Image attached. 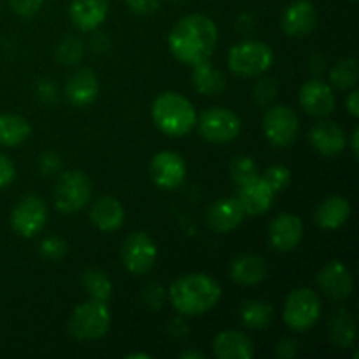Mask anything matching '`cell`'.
I'll list each match as a JSON object with an SVG mask.
<instances>
[{"mask_svg":"<svg viewBox=\"0 0 359 359\" xmlns=\"http://www.w3.org/2000/svg\"><path fill=\"white\" fill-rule=\"evenodd\" d=\"M214 356L219 359H252L255 346L245 333L237 330H224L214 337Z\"/></svg>","mask_w":359,"mask_h":359,"instance_id":"cell-22","label":"cell"},{"mask_svg":"<svg viewBox=\"0 0 359 359\" xmlns=\"http://www.w3.org/2000/svg\"><path fill=\"white\" fill-rule=\"evenodd\" d=\"M154 125L168 137H184L195 128L196 112L191 102L175 91L158 95L151 107Z\"/></svg>","mask_w":359,"mask_h":359,"instance_id":"cell-3","label":"cell"},{"mask_svg":"<svg viewBox=\"0 0 359 359\" xmlns=\"http://www.w3.org/2000/svg\"><path fill=\"white\" fill-rule=\"evenodd\" d=\"M35 91H37V97L41 98V102L48 105L58 104L60 100V90L56 86V83L49 77H41V79L35 83Z\"/></svg>","mask_w":359,"mask_h":359,"instance_id":"cell-38","label":"cell"},{"mask_svg":"<svg viewBox=\"0 0 359 359\" xmlns=\"http://www.w3.org/2000/svg\"><path fill=\"white\" fill-rule=\"evenodd\" d=\"M16 177V167H14L13 160L6 154L0 153V188H6Z\"/></svg>","mask_w":359,"mask_h":359,"instance_id":"cell-42","label":"cell"},{"mask_svg":"<svg viewBox=\"0 0 359 359\" xmlns=\"http://www.w3.org/2000/svg\"><path fill=\"white\" fill-rule=\"evenodd\" d=\"M163 302H165V291L163 286L158 283H149L144 286L142 291V304L146 305L149 311L156 312L163 307Z\"/></svg>","mask_w":359,"mask_h":359,"instance_id":"cell-37","label":"cell"},{"mask_svg":"<svg viewBox=\"0 0 359 359\" xmlns=\"http://www.w3.org/2000/svg\"><path fill=\"white\" fill-rule=\"evenodd\" d=\"M126 359H151V354H147V353H130V354H126Z\"/></svg>","mask_w":359,"mask_h":359,"instance_id":"cell-51","label":"cell"},{"mask_svg":"<svg viewBox=\"0 0 359 359\" xmlns=\"http://www.w3.org/2000/svg\"><path fill=\"white\" fill-rule=\"evenodd\" d=\"M95 32V30H93ZM90 48L91 51L97 53V55H105L111 49V39L104 32H95L90 39Z\"/></svg>","mask_w":359,"mask_h":359,"instance_id":"cell-44","label":"cell"},{"mask_svg":"<svg viewBox=\"0 0 359 359\" xmlns=\"http://www.w3.org/2000/svg\"><path fill=\"white\" fill-rule=\"evenodd\" d=\"M196 130L212 144H226L241 135L242 121L237 112L226 107H209L196 116Z\"/></svg>","mask_w":359,"mask_h":359,"instance_id":"cell-8","label":"cell"},{"mask_svg":"<svg viewBox=\"0 0 359 359\" xmlns=\"http://www.w3.org/2000/svg\"><path fill=\"white\" fill-rule=\"evenodd\" d=\"M32 126L23 116L0 114V146L16 147L30 137Z\"/></svg>","mask_w":359,"mask_h":359,"instance_id":"cell-28","label":"cell"},{"mask_svg":"<svg viewBox=\"0 0 359 359\" xmlns=\"http://www.w3.org/2000/svg\"><path fill=\"white\" fill-rule=\"evenodd\" d=\"M39 251H41L42 258L56 263L65 258L67 252H69V245L62 237H46L39 245Z\"/></svg>","mask_w":359,"mask_h":359,"instance_id":"cell-36","label":"cell"},{"mask_svg":"<svg viewBox=\"0 0 359 359\" xmlns=\"http://www.w3.org/2000/svg\"><path fill=\"white\" fill-rule=\"evenodd\" d=\"M90 219L100 231L112 233L125 223V207L114 196H100L91 203Z\"/></svg>","mask_w":359,"mask_h":359,"instance_id":"cell-23","label":"cell"},{"mask_svg":"<svg viewBox=\"0 0 359 359\" xmlns=\"http://www.w3.org/2000/svg\"><path fill=\"white\" fill-rule=\"evenodd\" d=\"M11 9L21 18H32L42 9L46 0H7Z\"/></svg>","mask_w":359,"mask_h":359,"instance_id":"cell-40","label":"cell"},{"mask_svg":"<svg viewBox=\"0 0 359 359\" xmlns=\"http://www.w3.org/2000/svg\"><path fill=\"white\" fill-rule=\"evenodd\" d=\"M179 358L181 359H205V354L203 353H198V351H182L181 354H179Z\"/></svg>","mask_w":359,"mask_h":359,"instance_id":"cell-50","label":"cell"},{"mask_svg":"<svg viewBox=\"0 0 359 359\" xmlns=\"http://www.w3.org/2000/svg\"><path fill=\"white\" fill-rule=\"evenodd\" d=\"M346 109L353 118H359V91L351 90V93L346 98Z\"/></svg>","mask_w":359,"mask_h":359,"instance_id":"cell-48","label":"cell"},{"mask_svg":"<svg viewBox=\"0 0 359 359\" xmlns=\"http://www.w3.org/2000/svg\"><path fill=\"white\" fill-rule=\"evenodd\" d=\"M170 2H182V0H170Z\"/></svg>","mask_w":359,"mask_h":359,"instance_id":"cell-52","label":"cell"},{"mask_svg":"<svg viewBox=\"0 0 359 359\" xmlns=\"http://www.w3.org/2000/svg\"><path fill=\"white\" fill-rule=\"evenodd\" d=\"M126 6L133 14L139 16H149L154 14L160 7V0H126Z\"/></svg>","mask_w":359,"mask_h":359,"instance_id":"cell-41","label":"cell"},{"mask_svg":"<svg viewBox=\"0 0 359 359\" xmlns=\"http://www.w3.org/2000/svg\"><path fill=\"white\" fill-rule=\"evenodd\" d=\"M237 30L242 35H252L256 30V18L251 13H242L237 18Z\"/></svg>","mask_w":359,"mask_h":359,"instance_id":"cell-46","label":"cell"},{"mask_svg":"<svg viewBox=\"0 0 359 359\" xmlns=\"http://www.w3.org/2000/svg\"><path fill=\"white\" fill-rule=\"evenodd\" d=\"M359 70H358V62L353 56H347V58H342L340 62H337L333 65V69L330 70V81L335 88L339 90L347 91L354 90L358 84Z\"/></svg>","mask_w":359,"mask_h":359,"instance_id":"cell-31","label":"cell"},{"mask_svg":"<svg viewBox=\"0 0 359 359\" xmlns=\"http://www.w3.org/2000/svg\"><path fill=\"white\" fill-rule=\"evenodd\" d=\"M259 175L258 165L251 156H237L230 163V177L237 186L245 184Z\"/></svg>","mask_w":359,"mask_h":359,"instance_id":"cell-33","label":"cell"},{"mask_svg":"<svg viewBox=\"0 0 359 359\" xmlns=\"http://www.w3.org/2000/svg\"><path fill=\"white\" fill-rule=\"evenodd\" d=\"M302 109L314 118H328L335 111V93L332 86L319 77L309 79L298 95Z\"/></svg>","mask_w":359,"mask_h":359,"instance_id":"cell-14","label":"cell"},{"mask_svg":"<svg viewBox=\"0 0 359 359\" xmlns=\"http://www.w3.org/2000/svg\"><path fill=\"white\" fill-rule=\"evenodd\" d=\"M100 84H98L97 74L91 69H79L65 83V97L74 107H90L98 97Z\"/></svg>","mask_w":359,"mask_h":359,"instance_id":"cell-18","label":"cell"},{"mask_svg":"<svg viewBox=\"0 0 359 359\" xmlns=\"http://www.w3.org/2000/svg\"><path fill=\"white\" fill-rule=\"evenodd\" d=\"M151 181L161 189H177L188 175V167L181 154L174 151H161L154 154L149 163Z\"/></svg>","mask_w":359,"mask_h":359,"instance_id":"cell-12","label":"cell"},{"mask_svg":"<svg viewBox=\"0 0 359 359\" xmlns=\"http://www.w3.org/2000/svg\"><path fill=\"white\" fill-rule=\"evenodd\" d=\"M280 25L287 37H307L318 27V11L309 0H297L286 7Z\"/></svg>","mask_w":359,"mask_h":359,"instance_id":"cell-16","label":"cell"},{"mask_svg":"<svg viewBox=\"0 0 359 359\" xmlns=\"http://www.w3.org/2000/svg\"><path fill=\"white\" fill-rule=\"evenodd\" d=\"M217 46V27L205 14H188L172 28L168 48L179 62L196 65L210 60Z\"/></svg>","mask_w":359,"mask_h":359,"instance_id":"cell-1","label":"cell"},{"mask_svg":"<svg viewBox=\"0 0 359 359\" xmlns=\"http://www.w3.org/2000/svg\"><path fill=\"white\" fill-rule=\"evenodd\" d=\"M191 84L200 95L216 97L223 93L226 88V77L216 65L210 63V60H207V62L193 65Z\"/></svg>","mask_w":359,"mask_h":359,"instance_id":"cell-26","label":"cell"},{"mask_svg":"<svg viewBox=\"0 0 359 359\" xmlns=\"http://www.w3.org/2000/svg\"><path fill=\"white\" fill-rule=\"evenodd\" d=\"M312 147L323 156H339L347 146L346 132L332 119L323 118L309 132Z\"/></svg>","mask_w":359,"mask_h":359,"instance_id":"cell-17","label":"cell"},{"mask_svg":"<svg viewBox=\"0 0 359 359\" xmlns=\"http://www.w3.org/2000/svg\"><path fill=\"white\" fill-rule=\"evenodd\" d=\"M70 21L81 32H93L109 14V0H72L69 7Z\"/></svg>","mask_w":359,"mask_h":359,"instance_id":"cell-21","label":"cell"},{"mask_svg":"<svg viewBox=\"0 0 359 359\" xmlns=\"http://www.w3.org/2000/svg\"><path fill=\"white\" fill-rule=\"evenodd\" d=\"M121 259L125 269L133 276H146L158 259L156 242L146 231H133L121 245Z\"/></svg>","mask_w":359,"mask_h":359,"instance_id":"cell-9","label":"cell"},{"mask_svg":"<svg viewBox=\"0 0 359 359\" xmlns=\"http://www.w3.org/2000/svg\"><path fill=\"white\" fill-rule=\"evenodd\" d=\"M273 65V51L262 41H244L231 46L228 67L235 76L258 77Z\"/></svg>","mask_w":359,"mask_h":359,"instance_id":"cell-5","label":"cell"},{"mask_svg":"<svg viewBox=\"0 0 359 359\" xmlns=\"http://www.w3.org/2000/svg\"><path fill=\"white\" fill-rule=\"evenodd\" d=\"M84 49H86V46H84L83 39L77 37V35L69 34L60 41L58 48H56V60H58L62 65L74 67L83 60Z\"/></svg>","mask_w":359,"mask_h":359,"instance_id":"cell-32","label":"cell"},{"mask_svg":"<svg viewBox=\"0 0 359 359\" xmlns=\"http://www.w3.org/2000/svg\"><path fill=\"white\" fill-rule=\"evenodd\" d=\"M307 65H309V70H311L316 77H319L326 70V65H328V63H326V58L321 55V53L314 51L311 56H309Z\"/></svg>","mask_w":359,"mask_h":359,"instance_id":"cell-47","label":"cell"},{"mask_svg":"<svg viewBox=\"0 0 359 359\" xmlns=\"http://www.w3.org/2000/svg\"><path fill=\"white\" fill-rule=\"evenodd\" d=\"M91 186L90 177L81 170H67L58 177L55 186V207L62 214H76L90 205Z\"/></svg>","mask_w":359,"mask_h":359,"instance_id":"cell-7","label":"cell"},{"mask_svg":"<svg viewBox=\"0 0 359 359\" xmlns=\"http://www.w3.org/2000/svg\"><path fill=\"white\" fill-rule=\"evenodd\" d=\"M349 217L351 202L340 195H332L323 200L314 212V221L321 230H339Z\"/></svg>","mask_w":359,"mask_h":359,"instance_id":"cell-24","label":"cell"},{"mask_svg":"<svg viewBox=\"0 0 359 359\" xmlns=\"http://www.w3.org/2000/svg\"><path fill=\"white\" fill-rule=\"evenodd\" d=\"M300 132L298 114L287 105H270L263 116V133L276 147H287Z\"/></svg>","mask_w":359,"mask_h":359,"instance_id":"cell-10","label":"cell"},{"mask_svg":"<svg viewBox=\"0 0 359 359\" xmlns=\"http://www.w3.org/2000/svg\"><path fill=\"white\" fill-rule=\"evenodd\" d=\"M221 286L207 273H186L177 277L168 287V297L175 311L186 318L209 312L221 300Z\"/></svg>","mask_w":359,"mask_h":359,"instance_id":"cell-2","label":"cell"},{"mask_svg":"<svg viewBox=\"0 0 359 359\" xmlns=\"http://www.w3.org/2000/svg\"><path fill=\"white\" fill-rule=\"evenodd\" d=\"M39 170L46 177H55L62 170V158L55 151H46V153L41 154V160H39Z\"/></svg>","mask_w":359,"mask_h":359,"instance_id":"cell-39","label":"cell"},{"mask_svg":"<svg viewBox=\"0 0 359 359\" xmlns=\"http://www.w3.org/2000/svg\"><path fill=\"white\" fill-rule=\"evenodd\" d=\"M245 212L237 198H219L207 210V223L216 233H230L244 221Z\"/></svg>","mask_w":359,"mask_h":359,"instance_id":"cell-20","label":"cell"},{"mask_svg":"<svg viewBox=\"0 0 359 359\" xmlns=\"http://www.w3.org/2000/svg\"><path fill=\"white\" fill-rule=\"evenodd\" d=\"M81 284L91 300L109 302L112 297V280L100 269H88L81 276Z\"/></svg>","mask_w":359,"mask_h":359,"instance_id":"cell-30","label":"cell"},{"mask_svg":"<svg viewBox=\"0 0 359 359\" xmlns=\"http://www.w3.org/2000/svg\"><path fill=\"white\" fill-rule=\"evenodd\" d=\"M273 196L276 193L263 181L262 175H258L252 181L238 186L237 200L241 202L245 216H262V214L269 212V209L272 207Z\"/></svg>","mask_w":359,"mask_h":359,"instance_id":"cell-19","label":"cell"},{"mask_svg":"<svg viewBox=\"0 0 359 359\" xmlns=\"http://www.w3.org/2000/svg\"><path fill=\"white\" fill-rule=\"evenodd\" d=\"M304 238V221L290 212L273 217L269 224V242L276 251L290 252L300 245Z\"/></svg>","mask_w":359,"mask_h":359,"instance_id":"cell-15","label":"cell"},{"mask_svg":"<svg viewBox=\"0 0 359 359\" xmlns=\"http://www.w3.org/2000/svg\"><path fill=\"white\" fill-rule=\"evenodd\" d=\"M298 354V344L297 340L291 337H284L279 340L276 347V356L279 359H293Z\"/></svg>","mask_w":359,"mask_h":359,"instance_id":"cell-43","label":"cell"},{"mask_svg":"<svg viewBox=\"0 0 359 359\" xmlns=\"http://www.w3.org/2000/svg\"><path fill=\"white\" fill-rule=\"evenodd\" d=\"M167 332H168V335L175 340L186 339V337H188V332H189L188 323H186L182 318H174L170 323H168Z\"/></svg>","mask_w":359,"mask_h":359,"instance_id":"cell-45","label":"cell"},{"mask_svg":"<svg viewBox=\"0 0 359 359\" xmlns=\"http://www.w3.org/2000/svg\"><path fill=\"white\" fill-rule=\"evenodd\" d=\"M111 328V311L107 302L88 300L77 305L70 314L67 330L77 340H98Z\"/></svg>","mask_w":359,"mask_h":359,"instance_id":"cell-4","label":"cell"},{"mask_svg":"<svg viewBox=\"0 0 359 359\" xmlns=\"http://www.w3.org/2000/svg\"><path fill=\"white\" fill-rule=\"evenodd\" d=\"M48 221V205L37 195H27L16 202L11 212V226L20 237L32 238Z\"/></svg>","mask_w":359,"mask_h":359,"instance_id":"cell-11","label":"cell"},{"mask_svg":"<svg viewBox=\"0 0 359 359\" xmlns=\"http://www.w3.org/2000/svg\"><path fill=\"white\" fill-rule=\"evenodd\" d=\"M255 88H252V98L259 107H270L276 102L279 93V83L270 76H258Z\"/></svg>","mask_w":359,"mask_h":359,"instance_id":"cell-34","label":"cell"},{"mask_svg":"<svg viewBox=\"0 0 359 359\" xmlns=\"http://www.w3.org/2000/svg\"><path fill=\"white\" fill-rule=\"evenodd\" d=\"M351 151H353L354 158H358L359 154V128L356 126L353 132V135H351Z\"/></svg>","mask_w":359,"mask_h":359,"instance_id":"cell-49","label":"cell"},{"mask_svg":"<svg viewBox=\"0 0 359 359\" xmlns=\"http://www.w3.org/2000/svg\"><path fill=\"white\" fill-rule=\"evenodd\" d=\"M241 323L248 330H265L273 321V307L262 300H245L241 305Z\"/></svg>","mask_w":359,"mask_h":359,"instance_id":"cell-29","label":"cell"},{"mask_svg":"<svg viewBox=\"0 0 359 359\" xmlns=\"http://www.w3.org/2000/svg\"><path fill=\"white\" fill-rule=\"evenodd\" d=\"M321 316L319 294L311 287H297L291 291L284 304L283 318L290 330L305 333L316 326Z\"/></svg>","mask_w":359,"mask_h":359,"instance_id":"cell-6","label":"cell"},{"mask_svg":"<svg viewBox=\"0 0 359 359\" xmlns=\"http://www.w3.org/2000/svg\"><path fill=\"white\" fill-rule=\"evenodd\" d=\"M316 280L323 293L335 302L347 300L354 291L353 273L339 259H332L326 263L316 276Z\"/></svg>","mask_w":359,"mask_h":359,"instance_id":"cell-13","label":"cell"},{"mask_svg":"<svg viewBox=\"0 0 359 359\" xmlns=\"http://www.w3.org/2000/svg\"><path fill=\"white\" fill-rule=\"evenodd\" d=\"M262 179L277 195V193L284 191V189L291 184V170L290 167H286V165H280V163L270 165V167L263 172Z\"/></svg>","mask_w":359,"mask_h":359,"instance_id":"cell-35","label":"cell"},{"mask_svg":"<svg viewBox=\"0 0 359 359\" xmlns=\"http://www.w3.org/2000/svg\"><path fill=\"white\" fill-rule=\"evenodd\" d=\"M330 340L335 344L339 349H349L356 344V321L351 314L349 309L340 307L332 314L328 321Z\"/></svg>","mask_w":359,"mask_h":359,"instance_id":"cell-27","label":"cell"},{"mask_svg":"<svg viewBox=\"0 0 359 359\" xmlns=\"http://www.w3.org/2000/svg\"><path fill=\"white\" fill-rule=\"evenodd\" d=\"M269 265L262 256L242 255L230 265V277L241 286H256L266 279Z\"/></svg>","mask_w":359,"mask_h":359,"instance_id":"cell-25","label":"cell"}]
</instances>
